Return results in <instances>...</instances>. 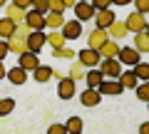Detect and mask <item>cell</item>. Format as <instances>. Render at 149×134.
Wrapping results in <instances>:
<instances>
[{
    "label": "cell",
    "instance_id": "5bb4252c",
    "mask_svg": "<svg viewBox=\"0 0 149 134\" xmlns=\"http://www.w3.org/2000/svg\"><path fill=\"white\" fill-rule=\"evenodd\" d=\"M97 52H100V57H104V60H117V52H119V42H114V40H107L104 45H102L100 50H97Z\"/></svg>",
    "mask_w": 149,
    "mask_h": 134
},
{
    "label": "cell",
    "instance_id": "484cf974",
    "mask_svg": "<svg viewBox=\"0 0 149 134\" xmlns=\"http://www.w3.org/2000/svg\"><path fill=\"white\" fill-rule=\"evenodd\" d=\"M65 129H67V134H82V119L80 117H70L67 124H65Z\"/></svg>",
    "mask_w": 149,
    "mask_h": 134
},
{
    "label": "cell",
    "instance_id": "ab89813d",
    "mask_svg": "<svg viewBox=\"0 0 149 134\" xmlns=\"http://www.w3.org/2000/svg\"><path fill=\"white\" fill-rule=\"evenodd\" d=\"M139 134H149V122H144L142 127H139Z\"/></svg>",
    "mask_w": 149,
    "mask_h": 134
},
{
    "label": "cell",
    "instance_id": "44dd1931",
    "mask_svg": "<svg viewBox=\"0 0 149 134\" xmlns=\"http://www.w3.org/2000/svg\"><path fill=\"white\" fill-rule=\"evenodd\" d=\"M62 25H65L62 12H47V15H45V27H50V30H60Z\"/></svg>",
    "mask_w": 149,
    "mask_h": 134
},
{
    "label": "cell",
    "instance_id": "f1b7e54d",
    "mask_svg": "<svg viewBox=\"0 0 149 134\" xmlns=\"http://www.w3.org/2000/svg\"><path fill=\"white\" fill-rule=\"evenodd\" d=\"M55 57H65V60H74L77 57V52H74L72 47H60V50H52Z\"/></svg>",
    "mask_w": 149,
    "mask_h": 134
},
{
    "label": "cell",
    "instance_id": "603a6c76",
    "mask_svg": "<svg viewBox=\"0 0 149 134\" xmlns=\"http://www.w3.org/2000/svg\"><path fill=\"white\" fill-rule=\"evenodd\" d=\"M65 42H67V40L62 37V32H60V30H50V35H47V45H50L52 50L65 47Z\"/></svg>",
    "mask_w": 149,
    "mask_h": 134
},
{
    "label": "cell",
    "instance_id": "6da1fadb",
    "mask_svg": "<svg viewBox=\"0 0 149 134\" xmlns=\"http://www.w3.org/2000/svg\"><path fill=\"white\" fill-rule=\"evenodd\" d=\"M97 70L102 72V77H104V80H117V77L122 75V65H119L114 57H112V60H104V57H102L100 65H97Z\"/></svg>",
    "mask_w": 149,
    "mask_h": 134
},
{
    "label": "cell",
    "instance_id": "cb8c5ba5",
    "mask_svg": "<svg viewBox=\"0 0 149 134\" xmlns=\"http://www.w3.org/2000/svg\"><path fill=\"white\" fill-rule=\"evenodd\" d=\"M13 32H15V22L8 20V17H0V40L13 37Z\"/></svg>",
    "mask_w": 149,
    "mask_h": 134
},
{
    "label": "cell",
    "instance_id": "e0dca14e",
    "mask_svg": "<svg viewBox=\"0 0 149 134\" xmlns=\"http://www.w3.org/2000/svg\"><path fill=\"white\" fill-rule=\"evenodd\" d=\"M132 47L137 50L139 55L149 52V35H147V30H144V32H134V45H132Z\"/></svg>",
    "mask_w": 149,
    "mask_h": 134
},
{
    "label": "cell",
    "instance_id": "3957f363",
    "mask_svg": "<svg viewBox=\"0 0 149 134\" xmlns=\"http://www.w3.org/2000/svg\"><path fill=\"white\" fill-rule=\"evenodd\" d=\"M117 62L122 65V67H134L137 62H142V55H139L134 47H119V52H117Z\"/></svg>",
    "mask_w": 149,
    "mask_h": 134
},
{
    "label": "cell",
    "instance_id": "4fadbf2b",
    "mask_svg": "<svg viewBox=\"0 0 149 134\" xmlns=\"http://www.w3.org/2000/svg\"><path fill=\"white\" fill-rule=\"evenodd\" d=\"M57 94H60V99H72V97H74V80L62 77L60 85H57Z\"/></svg>",
    "mask_w": 149,
    "mask_h": 134
},
{
    "label": "cell",
    "instance_id": "8fae6325",
    "mask_svg": "<svg viewBox=\"0 0 149 134\" xmlns=\"http://www.w3.org/2000/svg\"><path fill=\"white\" fill-rule=\"evenodd\" d=\"M92 20L97 22V27H100V30H107V27H109L112 22L117 20V17H114V12H112L109 8H107V10H97V12H95V17H92Z\"/></svg>",
    "mask_w": 149,
    "mask_h": 134
},
{
    "label": "cell",
    "instance_id": "7bdbcfd3",
    "mask_svg": "<svg viewBox=\"0 0 149 134\" xmlns=\"http://www.w3.org/2000/svg\"><path fill=\"white\" fill-rule=\"evenodd\" d=\"M5 3H8V0H0V8H3V5H5Z\"/></svg>",
    "mask_w": 149,
    "mask_h": 134
},
{
    "label": "cell",
    "instance_id": "b9f144b4",
    "mask_svg": "<svg viewBox=\"0 0 149 134\" xmlns=\"http://www.w3.org/2000/svg\"><path fill=\"white\" fill-rule=\"evenodd\" d=\"M5 72H8V70H5V65L0 62V80H5Z\"/></svg>",
    "mask_w": 149,
    "mask_h": 134
},
{
    "label": "cell",
    "instance_id": "e575fe53",
    "mask_svg": "<svg viewBox=\"0 0 149 134\" xmlns=\"http://www.w3.org/2000/svg\"><path fill=\"white\" fill-rule=\"evenodd\" d=\"M90 5L95 8V10H107V8L112 5V0H92Z\"/></svg>",
    "mask_w": 149,
    "mask_h": 134
},
{
    "label": "cell",
    "instance_id": "d590c367",
    "mask_svg": "<svg viewBox=\"0 0 149 134\" xmlns=\"http://www.w3.org/2000/svg\"><path fill=\"white\" fill-rule=\"evenodd\" d=\"M47 134H67V129H65V124H50Z\"/></svg>",
    "mask_w": 149,
    "mask_h": 134
},
{
    "label": "cell",
    "instance_id": "f546056e",
    "mask_svg": "<svg viewBox=\"0 0 149 134\" xmlns=\"http://www.w3.org/2000/svg\"><path fill=\"white\" fill-rule=\"evenodd\" d=\"M137 97L142 102H149V82H139L137 85Z\"/></svg>",
    "mask_w": 149,
    "mask_h": 134
},
{
    "label": "cell",
    "instance_id": "277c9868",
    "mask_svg": "<svg viewBox=\"0 0 149 134\" xmlns=\"http://www.w3.org/2000/svg\"><path fill=\"white\" fill-rule=\"evenodd\" d=\"M124 27H127V32H144L147 30V15H142V12H129V17L124 20Z\"/></svg>",
    "mask_w": 149,
    "mask_h": 134
},
{
    "label": "cell",
    "instance_id": "ffe728a7",
    "mask_svg": "<svg viewBox=\"0 0 149 134\" xmlns=\"http://www.w3.org/2000/svg\"><path fill=\"white\" fill-rule=\"evenodd\" d=\"M85 80H87V87H90V90H97V87L102 85V80H104V77H102V72L97 70V67H92V70L85 72Z\"/></svg>",
    "mask_w": 149,
    "mask_h": 134
},
{
    "label": "cell",
    "instance_id": "ba28073f",
    "mask_svg": "<svg viewBox=\"0 0 149 134\" xmlns=\"http://www.w3.org/2000/svg\"><path fill=\"white\" fill-rule=\"evenodd\" d=\"M25 22L30 30H45V15H40V12L35 10H25Z\"/></svg>",
    "mask_w": 149,
    "mask_h": 134
},
{
    "label": "cell",
    "instance_id": "836d02e7",
    "mask_svg": "<svg viewBox=\"0 0 149 134\" xmlns=\"http://www.w3.org/2000/svg\"><path fill=\"white\" fill-rule=\"evenodd\" d=\"M47 10H50V12H62V10H65L62 0H47Z\"/></svg>",
    "mask_w": 149,
    "mask_h": 134
},
{
    "label": "cell",
    "instance_id": "74e56055",
    "mask_svg": "<svg viewBox=\"0 0 149 134\" xmlns=\"http://www.w3.org/2000/svg\"><path fill=\"white\" fill-rule=\"evenodd\" d=\"M8 55H10V52H8V40H0V62H3Z\"/></svg>",
    "mask_w": 149,
    "mask_h": 134
},
{
    "label": "cell",
    "instance_id": "7c38bea8",
    "mask_svg": "<svg viewBox=\"0 0 149 134\" xmlns=\"http://www.w3.org/2000/svg\"><path fill=\"white\" fill-rule=\"evenodd\" d=\"M97 92H100V97H109V94H122V87H119L117 80H102V85L97 87Z\"/></svg>",
    "mask_w": 149,
    "mask_h": 134
},
{
    "label": "cell",
    "instance_id": "ee69618b",
    "mask_svg": "<svg viewBox=\"0 0 149 134\" xmlns=\"http://www.w3.org/2000/svg\"><path fill=\"white\" fill-rule=\"evenodd\" d=\"M82 3H90V0H82Z\"/></svg>",
    "mask_w": 149,
    "mask_h": 134
},
{
    "label": "cell",
    "instance_id": "ac0fdd59",
    "mask_svg": "<svg viewBox=\"0 0 149 134\" xmlns=\"http://www.w3.org/2000/svg\"><path fill=\"white\" fill-rule=\"evenodd\" d=\"M50 77H52V67H50V65H37L35 70H32V80L40 82V85H42V82H47Z\"/></svg>",
    "mask_w": 149,
    "mask_h": 134
},
{
    "label": "cell",
    "instance_id": "4dcf8cb0",
    "mask_svg": "<svg viewBox=\"0 0 149 134\" xmlns=\"http://www.w3.org/2000/svg\"><path fill=\"white\" fill-rule=\"evenodd\" d=\"M30 10H35V12H40V15H47V0H32V8Z\"/></svg>",
    "mask_w": 149,
    "mask_h": 134
},
{
    "label": "cell",
    "instance_id": "52a82bcc",
    "mask_svg": "<svg viewBox=\"0 0 149 134\" xmlns=\"http://www.w3.org/2000/svg\"><path fill=\"white\" fill-rule=\"evenodd\" d=\"M109 40V35H107V30H100V27H95V30L90 32V37H87V47L90 50H100L102 45Z\"/></svg>",
    "mask_w": 149,
    "mask_h": 134
},
{
    "label": "cell",
    "instance_id": "d6986e66",
    "mask_svg": "<svg viewBox=\"0 0 149 134\" xmlns=\"http://www.w3.org/2000/svg\"><path fill=\"white\" fill-rule=\"evenodd\" d=\"M117 82H119V87H122V90H127V87L132 90V87H137V85H139V80L134 77V72H132V70H122V75L117 77Z\"/></svg>",
    "mask_w": 149,
    "mask_h": 134
},
{
    "label": "cell",
    "instance_id": "d4e9b609",
    "mask_svg": "<svg viewBox=\"0 0 149 134\" xmlns=\"http://www.w3.org/2000/svg\"><path fill=\"white\" fill-rule=\"evenodd\" d=\"M132 72H134V77L139 82H149V62H137Z\"/></svg>",
    "mask_w": 149,
    "mask_h": 134
},
{
    "label": "cell",
    "instance_id": "d6a6232c",
    "mask_svg": "<svg viewBox=\"0 0 149 134\" xmlns=\"http://www.w3.org/2000/svg\"><path fill=\"white\" fill-rule=\"evenodd\" d=\"M134 8H137L134 12H142V15H147V12H149V0H134Z\"/></svg>",
    "mask_w": 149,
    "mask_h": 134
},
{
    "label": "cell",
    "instance_id": "7a4b0ae2",
    "mask_svg": "<svg viewBox=\"0 0 149 134\" xmlns=\"http://www.w3.org/2000/svg\"><path fill=\"white\" fill-rule=\"evenodd\" d=\"M25 45H27V52H35L37 55L45 45H47V35H45V30H30Z\"/></svg>",
    "mask_w": 149,
    "mask_h": 134
},
{
    "label": "cell",
    "instance_id": "9a60e30c",
    "mask_svg": "<svg viewBox=\"0 0 149 134\" xmlns=\"http://www.w3.org/2000/svg\"><path fill=\"white\" fill-rule=\"evenodd\" d=\"M5 77H8V80L13 82V85H17V87H20V85H25V82H27V72L22 70V67H10V70L5 72Z\"/></svg>",
    "mask_w": 149,
    "mask_h": 134
},
{
    "label": "cell",
    "instance_id": "4316f807",
    "mask_svg": "<svg viewBox=\"0 0 149 134\" xmlns=\"http://www.w3.org/2000/svg\"><path fill=\"white\" fill-rule=\"evenodd\" d=\"M8 20H13V22H15V25H20V22L22 20H25V10H20V8H15V5H13V8H8Z\"/></svg>",
    "mask_w": 149,
    "mask_h": 134
},
{
    "label": "cell",
    "instance_id": "2e32d148",
    "mask_svg": "<svg viewBox=\"0 0 149 134\" xmlns=\"http://www.w3.org/2000/svg\"><path fill=\"white\" fill-rule=\"evenodd\" d=\"M100 99H102L100 92H97V90H90V87L80 94V102L85 104V107H97V104H100Z\"/></svg>",
    "mask_w": 149,
    "mask_h": 134
},
{
    "label": "cell",
    "instance_id": "83f0119b",
    "mask_svg": "<svg viewBox=\"0 0 149 134\" xmlns=\"http://www.w3.org/2000/svg\"><path fill=\"white\" fill-rule=\"evenodd\" d=\"M82 77H85V67H82L80 62H72L70 65V80L77 82V80H82Z\"/></svg>",
    "mask_w": 149,
    "mask_h": 134
},
{
    "label": "cell",
    "instance_id": "7402d4cb",
    "mask_svg": "<svg viewBox=\"0 0 149 134\" xmlns=\"http://www.w3.org/2000/svg\"><path fill=\"white\" fill-rule=\"evenodd\" d=\"M107 35H109V37H114V40H122L124 35H129V32H127V27H124V22L114 20L109 27H107Z\"/></svg>",
    "mask_w": 149,
    "mask_h": 134
},
{
    "label": "cell",
    "instance_id": "8d00e7d4",
    "mask_svg": "<svg viewBox=\"0 0 149 134\" xmlns=\"http://www.w3.org/2000/svg\"><path fill=\"white\" fill-rule=\"evenodd\" d=\"M13 5L20 8V10H30V8H32V0H13Z\"/></svg>",
    "mask_w": 149,
    "mask_h": 134
},
{
    "label": "cell",
    "instance_id": "1f68e13d",
    "mask_svg": "<svg viewBox=\"0 0 149 134\" xmlns=\"http://www.w3.org/2000/svg\"><path fill=\"white\" fill-rule=\"evenodd\" d=\"M13 107H15V102H13V99H0V117H5V114H10L13 112Z\"/></svg>",
    "mask_w": 149,
    "mask_h": 134
},
{
    "label": "cell",
    "instance_id": "60d3db41",
    "mask_svg": "<svg viewBox=\"0 0 149 134\" xmlns=\"http://www.w3.org/2000/svg\"><path fill=\"white\" fill-rule=\"evenodd\" d=\"M132 0H112V5H129Z\"/></svg>",
    "mask_w": 149,
    "mask_h": 134
},
{
    "label": "cell",
    "instance_id": "9c48e42d",
    "mask_svg": "<svg viewBox=\"0 0 149 134\" xmlns=\"http://www.w3.org/2000/svg\"><path fill=\"white\" fill-rule=\"evenodd\" d=\"M72 10H74V15H77V20H80V22L92 20V17H95V12H97L95 8L90 5V3H82V0H80V3H77V5L72 8Z\"/></svg>",
    "mask_w": 149,
    "mask_h": 134
},
{
    "label": "cell",
    "instance_id": "5b68a950",
    "mask_svg": "<svg viewBox=\"0 0 149 134\" xmlns=\"http://www.w3.org/2000/svg\"><path fill=\"white\" fill-rule=\"evenodd\" d=\"M100 52H97V50H90V47H85V50H80V52H77V62L82 65V67H97V65H100Z\"/></svg>",
    "mask_w": 149,
    "mask_h": 134
},
{
    "label": "cell",
    "instance_id": "8992f818",
    "mask_svg": "<svg viewBox=\"0 0 149 134\" xmlns=\"http://www.w3.org/2000/svg\"><path fill=\"white\" fill-rule=\"evenodd\" d=\"M60 32H62V37L65 40H77L82 35V22L80 20H65V25L60 27Z\"/></svg>",
    "mask_w": 149,
    "mask_h": 134
},
{
    "label": "cell",
    "instance_id": "30bf717a",
    "mask_svg": "<svg viewBox=\"0 0 149 134\" xmlns=\"http://www.w3.org/2000/svg\"><path fill=\"white\" fill-rule=\"evenodd\" d=\"M37 65H40V60H37L35 52H22V55H17V67H22L25 72H32Z\"/></svg>",
    "mask_w": 149,
    "mask_h": 134
},
{
    "label": "cell",
    "instance_id": "f35d334b",
    "mask_svg": "<svg viewBox=\"0 0 149 134\" xmlns=\"http://www.w3.org/2000/svg\"><path fill=\"white\" fill-rule=\"evenodd\" d=\"M77 3H80V0H62V5H65V8H74Z\"/></svg>",
    "mask_w": 149,
    "mask_h": 134
}]
</instances>
